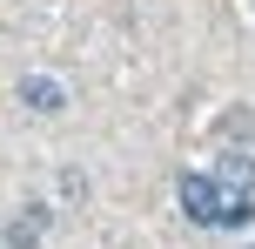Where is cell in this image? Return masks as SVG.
<instances>
[{
    "instance_id": "1",
    "label": "cell",
    "mask_w": 255,
    "mask_h": 249,
    "mask_svg": "<svg viewBox=\"0 0 255 249\" xmlns=\"http://www.w3.org/2000/svg\"><path fill=\"white\" fill-rule=\"evenodd\" d=\"M222 202H229V189H222L215 175H181V209H188V223L215 229L222 223Z\"/></svg>"
},
{
    "instance_id": "2",
    "label": "cell",
    "mask_w": 255,
    "mask_h": 249,
    "mask_svg": "<svg viewBox=\"0 0 255 249\" xmlns=\"http://www.w3.org/2000/svg\"><path fill=\"white\" fill-rule=\"evenodd\" d=\"M20 101L34 108V115H61V108H67V88H61L54 74H27V81H20Z\"/></svg>"
},
{
    "instance_id": "3",
    "label": "cell",
    "mask_w": 255,
    "mask_h": 249,
    "mask_svg": "<svg viewBox=\"0 0 255 249\" xmlns=\"http://www.w3.org/2000/svg\"><path fill=\"white\" fill-rule=\"evenodd\" d=\"M47 223H54V216H47V209L34 202V209H20V216H13L7 229H0V236H7V249H34L40 236H47Z\"/></svg>"
},
{
    "instance_id": "4",
    "label": "cell",
    "mask_w": 255,
    "mask_h": 249,
    "mask_svg": "<svg viewBox=\"0 0 255 249\" xmlns=\"http://www.w3.org/2000/svg\"><path fill=\"white\" fill-rule=\"evenodd\" d=\"M215 182H222V189H255V162H249V155H222Z\"/></svg>"
}]
</instances>
